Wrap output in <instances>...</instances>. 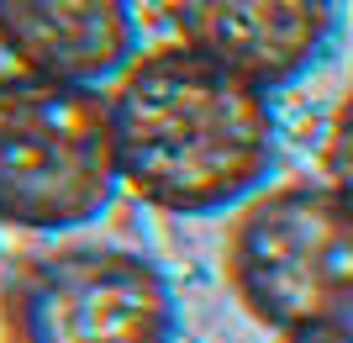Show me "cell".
Returning <instances> with one entry per match:
<instances>
[{
  "label": "cell",
  "mask_w": 353,
  "mask_h": 343,
  "mask_svg": "<svg viewBox=\"0 0 353 343\" xmlns=\"http://www.w3.org/2000/svg\"><path fill=\"white\" fill-rule=\"evenodd\" d=\"M111 95L121 179L174 217H216L269 185L280 164L274 95L190 43L137 53Z\"/></svg>",
  "instance_id": "1"
},
{
  "label": "cell",
  "mask_w": 353,
  "mask_h": 343,
  "mask_svg": "<svg viewBox=\"0 0 353 343\" xmlns=\"http://www.w3.org/2000/svg\"><path fill=\"white\" fill-rule=\"evenodd\" d=\"M343 195L353 201V95L338 106V117H332V133H327V175Z\"/></svg>",
  "instance_id": "7"
},
{
  "label": "cell",
  "mask_w": 353,
  "mask_h": 343,
  "mask_svg": "<svg viewBox=\"0 0 353 343\" xmlns=\"http://www.w3.org/2000/svg\"><path fill=\"white\" fill-rule=\"evenodd\" d=\"M274 343H353V322H338V328H306V333H280Z\"/></svg>",
  "instance_id": "8"
},
{
  "label": "cell",
  "mask_w": 353,
  "mask_h": 343,
  "mask_svg": "<svg viewBox=\"0 0 353 343\" xmlns=\"http://www.w3.org/2000/svg\"><path fill=\"white\" fill-rule=\"evenodd\" d=\"M179 32L195 53L227 63L232 75L290 90L327 59L338 37L332 0H179Z\"/></svg>",
  "instance_id": "5"
},
{
  "label": "cell",
  "mask_w": 353,
  "mask_h": 343,
  "mask_svg": "<svg viewBox=\"0 0 353 343\" xmlns=\"http://www.w3.org/2000/svg\"><path fill=\"white\" fill-rule=\"evenodd\" d=\"M0 317L11 343H174L179 296L148 254L121 243H59L27 254Z\"/></svg>",
  "instance_id": "4"
},
{
  "label": "cell",
  "mask_w": 353,
  "mask_h": 343,
  "mask_svg": "<svg viewBox=\"0 0 353 343\" xmlns=\"http://www.w3.org/2000/svg\"><path fill=\"white\" fill-rule=\"evenodd\" d=\"M127 190L111 95L95 85L0 75V227L74 233Z\"/></svg>",
  "instance_id": "2"
},
{
  "label": "cell",
  "mask_w": 353,
  "mask_h": 343,
  "mask_svg": "<svg viewBox=\"0 0 353 343\" xmlns=\"http://www.w3.org/2000/svg\"><path fill=\"white\" fill-rule=\"evenodd\" d=\"M0 48L16 69L69 85H117L143 53L132 0H0Z\"/></svg>",
  "instance_id": "6"
},
{
  "label": "cell",
  "mask_w": 353,
  "mask_h": 343,
  "mask_svg": "<svg viewBox=\"0 0 353 343\" xmlns=\"http://www.w3.org/2000/svg\"><path fill=\"white\" fill-rule=\"evenodd\" d=\"M221 264L274 338L353 322V201L332 179L264 185L232 211Z\"/></svg>",
  "instance_id": "3"
}]
</instances>
